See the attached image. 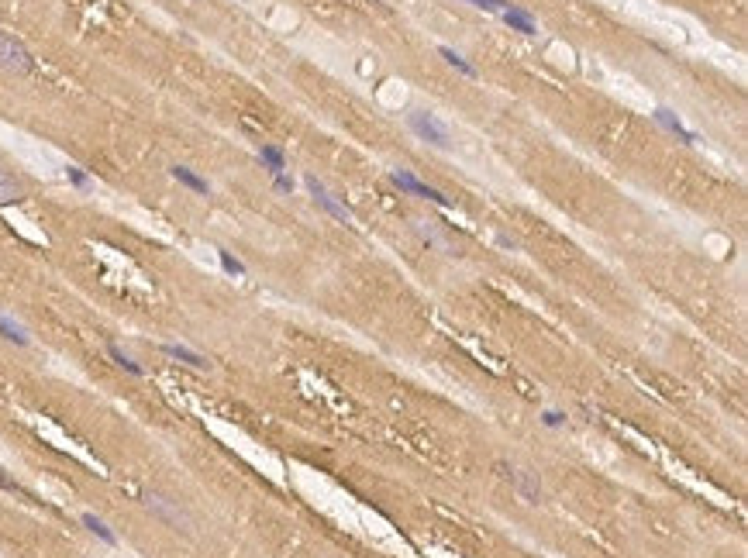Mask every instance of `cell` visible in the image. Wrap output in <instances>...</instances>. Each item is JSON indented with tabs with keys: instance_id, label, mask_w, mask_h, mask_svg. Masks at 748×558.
<instances>
[{
	"instance_id": "6da1fadb",
	"label": "cell",
	"mask_w": 748,
	"mask_h": 558,
	"mask_svg": "<svg viewBox=\"0 0 748 558\" xmlns=\"http://www.w3.org/2000/svg\"><path fill=\"white\" fill-rule=\"evenodd\" d=\"M0 69L18 73V76H28L35 69V55L28 52L14 35H7V31H0Z\"/></svg>"
},
{
	"instance_id": "7a4b0ae2",
	"label": "cell",
	"mask_w": 748,
	"mask_h": 558,
	"mask_svg": "<svg viewBox=\"0 0 748 558\" xmlns=\"http://www.w3.org/2000/svg\"><path fill=\"white\" fill-rule=\"evenodd\" d=\"M407 124H410V132L418 134V138H425V141H431L435 149H449L452 145V138H449V128L435 117V114H427V110H414L410 117H407Z\"/></svg>"
},
{
	"instance_id": "3957f363",
	"label": "cell",
	"mask_w": 748,
	"mask_h": 558,
	"mask_svg": "<svg viewBox=\"0 0 748 558\" xmlns=\"http://www.w3.org/2000/svg\"><path fill=\"white\" fill-rule=\"evenodd\" d=\"M390 180H393V186H401V193H407V197H421V200H431V204H438V207H452V200H449L442 190L421 183V180H418L414 173H407V169H397Z\"/></svg>"
},
{
	"instance_id": "277c9868",
	"label": "cell",
	"mask_w": 748,
	"mask_h": 558,
	"mask_svg": "<svg viewBox=\"0 0 748 558\" xmlns=\"http://www.w3.org/2000/svg\"><path fill=\"white\" fill-rule=\"evenodd\" d=\"M304 183H307V190H311L314 204H318V207H321L324 214H328V217H335V221H342V224H348V221H352V211H348L345 204H338V200H335V197H331V193L324 190V183H318L314 176H307Z\"/></svg>"
},
{
	"instance_id": "5b68a950",
	"label": "cell",
	"mask_w": 748,
	"mask_h": 558,
	"mask_svg": "<svg viewBox=\"0 0 748 558\" xmlns=\"http://www.w3.org/2000/svg\"><path fill=\"white\" fill-rule=\"evenodd\" d=\"M652 117H655V121H659V124H662L666 132L676 134V138H679L683 145H694V141H696V134L690 132V128H686V124H683V121H679V117H676V114H672L669 107H655V114H652Z\"/></svg>"
},
{
	"instance_id": "8992f818",
	"label": "cell",
	"mask_w": 748,
	"mask_h": 558,
	"mask_svg": "<svg viewBox=\"0 0 748 558\" xmlns=\"http://www.w3.org/2000/svg\"><path fill=\"white\" fill-rule=\"evenodd\" d=\"M162 355H169V359H176V362H183V366H190V369H207L211 362L200 355V351H193V348H187V345H162Z\"/></svg>"
},
{
	"instance_id": "52a82bcc",
	"label": "cell",
	"mask_w": 748,
	"mask_h": 558,
	"mask_svg": "<svg viewBox=\"0 0 748 558\" xmlns=\"http://www.w3.org/2000/svg\"><path fill=\"white\" fill-rule=\"evenodd\" d=\"M145 506H149L152 513H159L166 524H173V528H187V517H183V513H180L173 504H166L162 496H145Z\"/></svg>"
},
{
	"instance_id": "ba28073f",
	"label": "cell",
	"mask_w": 748,
	"mask_h": 558,
	"mask_svg": "<svg viewBox=\"0 0 748 558\" xmlns=\"http://www.w3.org/2000/svg\"><path fill=\"white\" fill-rule=\"evenodd\" d=\"M169 173H173V180H176V183H183L187 190L200 193V197H207V193H211V183H207L204 176H197L193 169H187V165H173Z\"/></svg>"
},
{
	"instance_id": "9c48e42d",
	"label": "cell",
	"mask_w": 748,
	"mask_h": 558,
	"mask_svg": "<svg viewBox=\"0 0 748 558\" xmlns=\"http://www.w3.org/2000/svg\"><path fill=\"white\" fill-rule=\"evenodd\" d=\"M25 200V190H21V183L0 165V207H7V204H21Z\"/></svg>"
},
{
	"instance_id": "30bf717a",
	"label": "cell",
	"mask_w": 748,
	"mask_h": 558,
	"mask_svg": "<svg viewBox=\"0 0 748 558\" xmlns=\"http://www.w3.org/2000/svg\"><path fill=\"white\" fill-rule=\"evenodd\" d=\"M504 21L510 25V31H521V35H538V25L528 11H517V7H507L504 11Z\"/></svg>"
},
{
	"instance_id": "8fae6325",
	"label": "cell",
	"mask_w": 748,
	"mask_h": 558,
	"mask_svg": "<svg viewBox=\"0 0 748 558\" xmlns=\"http://www.w3.org/2000/svg\"><path fill=\"white\" fill-rule=\"evenodd\" d=\"M259 162L266 165L272 176H280V173L287 169V156H283V149H276V145H263V149H259Z\"/></svg>"
},
{
	"instance_id": "7c38bea8",
	"label": "cell",
	"mask_w": 748,
	"mask_h": 558,
	"mask_svg": "<svg viewBox=\"0 0 748 558\" xmlns=\"http://www.w3.org/2000/svg\"><path fill=\"white\" fill-rule=\"evenodd\" d=\"M83 528L93 534V537H100L104 545H117V534L110 531V528H107V524L100 521V517H97V513H83Z\"/></svg>"
},
{
	"instance_id": "4fadbf2b",
	"label": "cell",
	"mask_w": 748,
	"mask_h": 558,
	"mask_svg": "<svg viewBox=\"0 0 748 558\" xmlns=\"http://www.w3.org/2000/svg\"><path fill=\"white\" fill-rule=\"evenodd\" d=\"M0 338H7V342H14V345H21V348L31 345V338H28L25 327H21V324H14L11 318H4V314H0Z\"/></svg>"
},
{
	"instance_id": "5bb4252c",
	"label": "cell",
	"mask_w": 748,
	"mask_h": 558,
	"mask_svg": "<svg viewBox=\"0 0 748 558\" xmlns=\"http://www.w3.org/2000/svg\"><path fill=\"white\" fill-rule=\"evenodd\" d=\"M107 355H110V359H114V366H121V369L128 372V376H142V366H138V362H134L132 355H128V351H121V348L114 345V342H110V345H107Z\"/></svg>"
},
{
	"instance_id": "9a60e30c",
	"label": "cell",
	"mask_w": 748,
	"mask_h": 558,
	"mask_svg": "<svg viewBox=\"0 0 748 558\" xmlns=\"http://www.w3.org/2000/svg\"><path fill=\"white\" fill-rule=\"evenodd\" d=\"M438 52H442V59H445V62H449L452 69H459L462 76H476V66H469V62H466V59H462V55H459V52H452V49H445V45H442Z\"/></svg>"
},
{
	"instance_id": "2e32d148",
	"label": "cell",
	"mask_w": 748,
	"mask_h": 558,
	"mask_svg": "<svg viewBox=\"0 0 748 558\" xmlns=\"http://www.w3.org/2000/svg\"><path fill=\"white\" fill-rule=\"evenodd\" d=\"M217 262H221V269H224L228 276H245V266H241L231 252H224V248H217Z\"/></svg>"
},
{
	"instance_id": "e0dca14e",
	"label": "cell",
	"mask_w": 748,
	"mask_h": 558,
	"mask_svg": "<svg viewBox=\"0 0 748 558\" xmlns=\"http://www.w3.org/2000/svg\"><path fill=\"white\" fill-rule=\"evenodd\" d=\"M66 180H69V183L76 186V190H90V176H86V173H83L80 165H66Z\"/></svg>"
},
{
	"instance_id": "ac0fdd59",
	"label": "cell",
	"mask_w": 748,
	"mask_h": 558,
	"mask_svg": "<svg viewBox=\"0 0 748 558\" xmlns=\"http://www.w3.org/2000/svg\"><path fill=\"white\" fill-rule=\"evenodd\" d=\"M466 4H473V7H483V11H507V7H510L507 0H466Z\"/></svg>"
},
{
	"instance_id": "d6986e66",
	"label": "cell",
	"mask_w": 748,
	"mask_h": 558,
	"mask_svg": "<svg viewBox=\"0 0 748 558\" xmlns=\"http://www.w3.org/2000/svg\"><path fill=\"white\" fill-rule=\"evenodd\" d=\"M541 424H545V427H562V424H565V414H559V410H545V414H541Z\"/></svg>"
},
{
	"instance_id": "ffe728a7",
	"label": "cell",
	"mask_w": 748,
	"mask_h": 558,
	"mask_svg": "<svg viewBox=\"0 0 748 558\" xmlns=\"http://www.w3.org/2000/svg\"><path fill=\"white\" fill-rule=\"evenodd\" d=\"M272 186H276L280 193H294V180H290L287 173H280V176H272Z\"/></svg>"
},
{
	"instance_id": "44dd1931",
	"label": "cell",
	"mask_w": 748,
	"mask_h": 558,
	"mask_svg": "<svg viewBox=\"0 0 748 558\" xmlns=\"http://www.w3.org/2000/svg\"><path fill=\"white\" fill-rule=\"evenodd\" d=\"M0 486H4V489H11V493H21V486H18V482H14V479L7 476V472H4V469H0Z\"/></svg>"
}]
</instances>
